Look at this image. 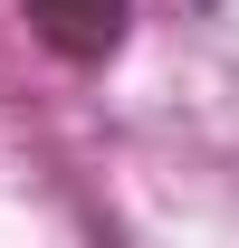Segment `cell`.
<instances>
[{
  "label": "cell",
  "mask_w": 239,
  "mask_h": 248,
  "mask_svg": "<svg viewBox=\"0 0 239 248\" xmlns=\"http://www.w3.org/2000/svg\"><path fill=\"white\" fill-rule=\"evenodd\" d=\"M29 19L58 38L67 58H105L115 29H124V0H29Z\"/></svg>",
  "instance_id": "1"
}]
</instances>
